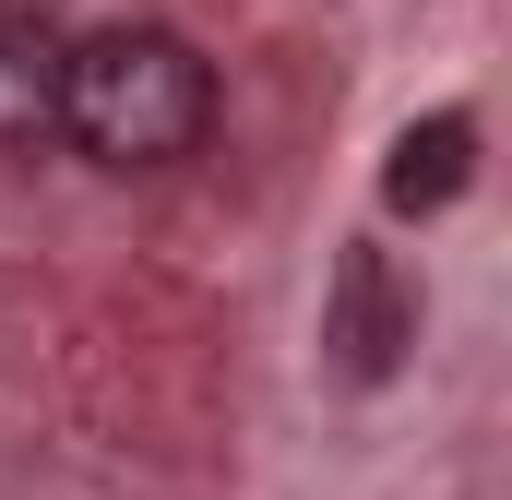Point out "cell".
<instances>
[{
    "instance_id": "6da1fadb",
    "label": "cell",
    "mask_w": 512,
    "mask_h": 500,
    "mask_svg": "<svg viewBox=\"0 0 512 500\" xmlns=\"http://www.w3.org/2000/svg\"><path fill=\"white\" fill-rule=\"evenodd\" d=\"M60 143L108 179L191 167L215 143V60L179 24H96L60 36Z\"/></svg>"
},
{
    "instance_id": "7a4b0ae2",
    "label": "cell",
    "mask_w": 512,
    "mask_h": 500,
    "mask_svg": "<svg viewBox=\"0 0 512 500\" xmlns=\"http://www.w3.org/2000/svg\"><path fill=\"white\" fill-rule=\"evenodd\" d=\"M322 346L346 381H393V358L417 346V286H393V262L370 239L334 262V310H322Z\"/></svg>"
},
{
    "instance_id": "3957f363",
    "label": "cell",
    "mask_w": 512,
    "mask_h": 500,
    "mask_svg": "<svg viewBox=\"0 0 512 500\" xmlns=\"http://www.w3.org/2000/svg\"><path fill=\"white\" fill-rule=\"evenodd\" d=\"M48 131H60V24L0 0V155H24Z\"/></svg>"
},
{
    "instance_id": "277c9868",
    "label": "cell",
    "mask_w": 512,
    "mask_h": 500,
    "mask_svg": "<svg viewBox=\"0 0 512 500\" xmlns=\"http://www.w3.org/2000/svg\"><path fill=\"white\" fill-rule=\"evenodd\" d=\"M465 179H477V120L465 108H429V120L393 131V155H382V203L393 215H441Z\"/></svg>"
}]
</instances>
